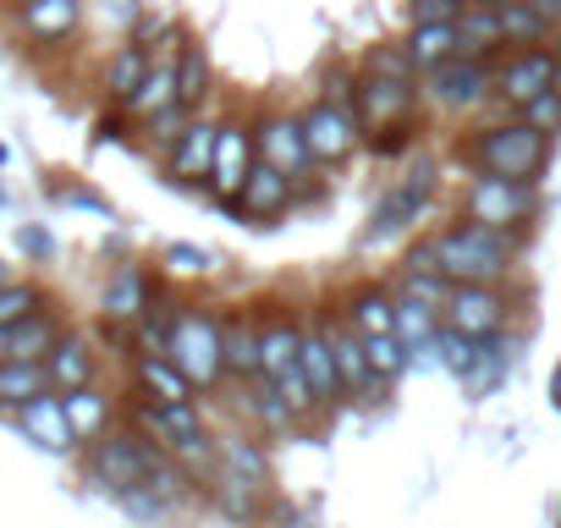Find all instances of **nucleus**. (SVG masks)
Wrapping results in <instances>:
<instances>
[{
    "instance_id": "obj_29",
    "label": "nucleus",
    "mask_w": 561,
    "mask_h": 528,
    "mask_svg": "<svg viewBox=\"0 0 561 528\" xmlns=\"http://www.w3.org/2000/svg\"><path fill=\"white\" fill-rule=\"evenodd\" d=\"M215 473H237V479H248V484H270V462H264V451L248 440V435H220L215 440Z\"/></svg>"
},
{
    "instance_id": "obj_31",
    "label": "nucleus",
    "mask_w": 561,
    "mask_h": 528,
    "mask_svg": "<svg viewBox=\"0 0 561 528\" xmlns=\"http://www.w3.org/2000/svg\"><path fill=\"white\" fill-rule=\"evenodd\" d=\"M209 78H215V72H209V50H204V45H182V50H176V105H182L187 116L209 100Z\"/></svg>"
},
{
    "instance_id": "obj_63",
    "label": "nucleus",
    "mask_w": 561,
    "mask_h": 528,
    "mask_svg": "<svg viewBox=\"0 0 561 528\" xmlns=\"http://www.w3.org/2000/svg\"><path fill=\"white\" fill-rule=\"evenodd\" d=\"M0 209H7V193H0Z\"/></svg>"
},
{
    "instance_id": "obj_30",
    "label": "nucleus",
    "mask_w": 561,
    "mask_h": 528,
    "mask_svg": "<svg viewBox=\"0 0 561 528\" xmlns=\"http://www.w3.org/2000/svg\"><path fill=\"white\" fill-rule=\"evenodd\" d=\"M45 391H50L45 358H12V364H0V408H23V402H34Z\"/></svg>"
},
{
    "instance_id": "obj_24",
    "label": "nucleus",
    "mask_w": 561,
    "mask_h": 528,
    "mask_svg": "<svg viewBox=\"0 0 561 528\" xmlns=\"http://www.w3.org/2000/svg\"><path fill=\"white\" fill-rule=\"evenodd\" d=\"M215 133H220V122H198V116L182 127V138L171 144V176H176V182H209Z\"/></svg>"
},
{
    "instance_id": "obj_32",
    "label": "nucleus",
    "mask_w": 561,
    "mask_h": 528,
    "mask_svg": "<svg viewBox=\"0 0 561 528\" xmlns=\"http://www.w3.org/2000/svg\"><path fill=\"white\" fill-rule=\"evenodd\" d=\"M176 100V56H165V61H149V78L138 83V94L127 100V116L133 122H149L154 111H165Z\"/></svg>"
},
{
    "instance_id": "obj_41",
    "label": "nucleus",
    "mask_w": 561,
    "mask_h": 528,
    "mask_svg": "<svg viewBox=\"0 0 561 528\" xmlns=\"http://www.w3.org/2000/svg\"><path fill=\"white\" fill-rule=\"evenodd\" d=\"M39 309H45L39 282H12V287H0V331L23 325V320H28V314H39Z\"/></svg>"
},
{
    "instance_id": "obj_27",
    "label": "nucleus",
    "mask_w": 561,
    "mask_h": 528,
    "mask_svg": "<svg viewBox=\"0 0 561 528\" xmlns=\"http://www.w3.org/2000/svg\"><path fill=\"white\" fill-rule=\"evenodd\" d=\"M149 45H138V39H127L116 56H111V67H105V94H111V105H122L127 111V100L138 94V83L149 78Z\"/></svg>"
},
{
    "instance_id": "obj_48",
    "label": "nucleus",
    "mask_w": 561,
    "mask_h": 528,
    "mask_svg": "<svg viewBox=\"0 0 561 528\" xmlns=\"http://www.w3.org/2000/svg\"><path fill=\"white\" fill-rule=\"evenodd\" d=\"M364 72H380V78H413L419 67L408 61V45H375L369 61H364Z\"/></svg>"
},
{
    "instance_id": "obj_37",
    "label": "nucleus",
    "mask_w": 561,
    "mask_h": 528,
    "mask_svg": "<svg viewBox=\"0 0 561 528\" xmlns=\"http://www.w3.org/2000/svg\"><path fill=\"white\" fill-rule=\"evenodd\" d=\"M457 34H462V56H473V61H484L490 50L506 45V39H501V12L473 7V0H468V12L457 18Z\"/></svg>"
},
{
    "instance_id": "obj_56",
    "label": "nucleus",
    "mask_w": 561,
    "mask_h": 528,
    "mask_svg": "<svg viewBox=\"0 0 561 528\" xmlns=\"http://www.w3.org/2000/svg\"><path fill=\"white\" fill-rule=\"evenodd\" d=\"M127 122H133V116H127V111L116 105V111H111V116L100 122V138H122V127H127Z\"/></svg>"
},
{
    "instance_id": "obj_26",
    "label": "nucleus",
    "mask_w": 561,
    "mask_h": 528,
    "mask_svg": "<svg viewBox=\"0 0 561 528\" xmlns=\"http://www.w3.org/2000/svg\"><path fill=\"white\" fill-rule=\"evenodd\" d=\"M451 56H462L457 23H413V34H408V61H413L419 72H435V67H446Z\"/></svg>"
},
{
    "instance_id": "obj_23",
    "label": "nucleus",
    "mask_w": 561,
    "mask_h": 528,
    "mask_svg": "<svg viewBox=\"0 0 561 528\" xmlns=\"http://www.w3.org/2000/svg\"><path fill=\"white\" fill-rule=\"evenodd\" d=\"M298 369H304V380H309L314 402H320V408H336V397H342V380H336V353H331V331H325V320H320L314 331H304Z\"/></svg>"
},
{
    "instance_id": "obj_21",
    "label": "nucleus",
    "mask_w": 561,
    "mask_h": 528,
    "mask_svg": "<svg viewBox=\"0 0 561 528\" xmlns=\"http://www.w3.org/2000/svg\"><path fill=\"white\" fill-rule=\"evenodd\" d=\"M45 375H50V391H61V397L94 386V347H89V336L61 331L56 347L45 353Z\"/></svg>"
},
{
    "instance_id": "obj_39",
    "label": "nucleus",
    "mask_w": 561,
    "mask_h": 528,
    "mask_svg": "<svg viewBox=\"0 0 561 528\" xmlns=\"http://www.w3.org/2000/svg\"><path fill=\"white\" fill-rule=\"evenodd\" d=\"M364 358H369V375L375 380H397V375H408L413 347L397 342V336H364Z\"/></svg>"
},
{
    "instance_id": "obj_18",
    "label": "nucleus",
    "mask_w": 561,
    "mask_h": 528,
    "mask_svg": "<svg viewBox=\"0 0 561 528\" xmlns=\"http://www.w3.org/2000/svg\"><path fill=\"white\" fill-rule=\"evenodd\" d=\"M259 325H264V314H248V309L220 320V369L226 375L259 380Z\"/></svg>"
},
{
    "instance_id": "obj_19",
    "label": "nucleus",
    "mask_w": 561,
    "mask_h": 528,
    "mask_svg": "<svg viewBox=\"0 0 561 528\" xmlns=\"http://www.w3.org/2000/svg\"><path fill=\"white\" fill-rule=\"evenodd\" d=\"M325 331H331V353H336V380H342V391H347V397H369V402H380L386 380L369 375L364 336H358L353 325H331V320H325Z\"/></svg>"
},
{
    "instance_id": "obj_4",
    "label": "nucleus",
    "mask_w": 561,
    "mask_h": 528,
    "mask_svg": "<svg viewBox=\"0 0 561 528\" xmlns=\"http://www.w3.org/2000/svg\"><path fill=\"white\" fill-rule=\"evenodd\" d=\"M138 424L182 462H209L215 457V440L198 418L193 402H154V397H138Z\"/></svg>"
},
{
    "instance_id": "obj_16",
    "label": "nucleus",
    "mask_w": 561,
    "mask_h": 528,
    "mask_svg": "<svg viewBox=\"0 0 561 528\" xmlns=\"http://www.w3.org/2000/svg\"><path fill=\"white\" fill-rule=\"evenodd\" d=\"M18 28L34 45H67L83 28V7L78 0H18Z\"/></svg>"
},
{
    "instance_id": "obj_61",
    "label": "nucleus",
    "mask_w": 561,
    "mask_h": 528,
    "mask_svg": "<svg viewBox=\"0 0 561 528\" xmlns=\"http://www.w3.org/2000/svg\"><path fill=\"white\" fill-rule=\"evenodd\" d=\"M550 56H556V78H561V28H556V50Z\"/></svg>"
},
{
    "instance_id": "obj_12",
    "label": "nucleus",
    "mask_w": 561,
    "mask_h": 528,
    "mask_svg": "<svg viewBox=\"0 0 561 528\" xmlns=\"http://www.w3.org/2000/svg\"><path fill=\"white\" fill-rule=\"evenodd\" d=\"M253 154H259L264 165H275V171H287L293 182L309 176V165H314L298 116H264V122H253Z\"/></svg>"
},
{
    "instance_id": "obj_49",
    "label": "nucleus",
    "mask_w": 561,
    "mask_h": 528,
    "mask_svg": "<svg viewBox=\"0 0 561 528\" xmlns=\"http://www.w3.org/2000/svg\"><path fill=\"white\" fill-rule=\"evenodd\" d=\"M187 122H193V116H187V111H182V105H176V100H171V105H165V111H154V116H149V122H144V133H149V138H154V144H165V149H171V144H176V138H182V127H187Z\"/></svg>"
},
{
    "instance_id": "obj_38",
    "label": "nucleus",
    "mask_w": 561,
    "mask_h": 528,
    "mask_svg": "<svg viewBox=\"0 0 561 528\" xmlns=\"http://www.w3.org/2000/svg\"><path fill=\"white\" fill-rule=\"evenodd\" d=\"M56 336H61L56 314H28L23 325H12V358H45Z\"/></svg>"
},
{
    "instance_id": "obj_59",
    "label": "nucleus",
    "mask_w": 561,
    "mask_h": 528,
    "mask_svg": "<svg viewBox=\"0 0 561 528\" xmlns=\"http://www.w3.org/2000/svg\"><path fill=\"white\" fill-rule=\"evenodd\" d=\"M473 7H490V12H501V7H517V0H473Z\"/></svg>"
},
{
    "instance_id": "obj_36",
    "label": "nucleus",
    "mask_w": 561,
    "mask_h": 528,
    "mask_svg": "<svg viewBox=\"0 0 561 528\" xmlns=\"http://www.w3.org/2000/svg\"><path fill=\"white\" fill-rule=\"evenodd\" d=\"M556 34V23L534 7V0H517V7H501V39L506 45H517V50H528V45H545Z\"/></svg>"
},
{
    "instance_id": "obj_25",
    "label": "nucleus",
    "mask_w": 561,
    "mask_h": 528,
    "mask_svg": "<svg viewBox=\"0 0 561 528\" xmlns=\"http://www.w3.org/2000/svg\"><path fill=\"white\" fill-rule=\"evenodd\" d=\"M154 303H160V298H154V282L138 271V264H122V271L111 276V287H105V314H111L116 325L144 320Z\"/></svg>"
},
{
    "instance_id": "obj_8",
    "label": "nucleus",
    "mask_w": 561,
    "mask_h": 528,
    "mask_svg": "<svg viewBox=\"0 0 561 528\" xmlns=\"http://www.w3.org/2000/svg\"><path fill=\"white\" fill-rule=\"evenodd\" d=\"M298 122H304V144H309V160H314V165H342V160H353V149L364 144V127H358L353 105L320 100V105H309V116H298Z\"/></svg>"
},
{
    "instance_id": "obj_53",
    "label": "nucleus",
    "mask_w": 561,
    "mask_h": 528,
    "mask_svg": "<svg viewBox=\"0 0 561 528\" xmlns=\"http://www.w3.org/2000/svg\"><path fill=\"white\" fill-rule=\"evenodd\" d=\"M419 271H435V242H430V237L413 242L408 259H402V276H419ZM435 276H440V271H435Z\"/></svg>"
},
{
    "instance_id": "obj_15",
    "label": "nucleus",
    "mask_w": 561,
    "mask_h": 528,
    "mask_svg": "<svg viewBox=\"0 0 561 528\" xmlns=\"http://www.w3.org/2000/svg\"><path fill=\"white\" fill-rule=\"evenodd\" d=\"M293 198H298V182H293L287 171L253 160V171H248L242 187H237V215H248V220H275Z\"/></svg>"
},
{
    "instance_id": "obj_22",
    "label": "nucleus",
    "mask_w": 561,
    "mask_h": 528,
    "mask_svg": "<svg viewBox=\"0 0 561 528\" xmlns=\"http://www.w3.org/2000/svg\"><path fill=\"white\" fill-rule=\"evenodd\" d=\"M298 353H304V325L298 320L270 314L259 325V375L264 380H280L287 369H298Z\"/></svg>"
},
{
    "instance_id": "obj_43",
    "label": "nucleus",
    "mask_w": 561,
    "mask_h": 528,
    "mask_svg": "<svg viewBox=\"0 0 561 528\" xmlns=\"http://www.w3.org/2000/svg\"><path fill=\"white\" fill-rule=\"evenodd\" d=\"M506 364H512V353H506V342H501V336L479 342V358H473L468 386H473V391H495V386H501V375H506Z\"/></svg>"
},
{
    "instance_id": "obj_20",
    "label": "nucleus",
    "mask_w": 561,
    "mask_h": 528,
    "mask_svg": "<svg viewBox=\"0 0 561 528\" xmlns=\"http://www.w3.org/2000/svg\"><path fill=\"white\" fill-rule=\"evenodd\" d=\"M182 484H187V479H182V468H171V462L160 457V462H154V468H149V473H144V479H138L127 495H116V501H122L133 517L154 523V517H165V512L182 501Z\"/></svg>"
},
{
    "instance_id": "obj_3",
    "label": "nucleus",
    "mask_w": 561,
    "mask_h": 528,
    "mask_svg": "<svg viewBox=\"0 0 561 528\" xmlns=\"http://www.w3.org/2000/svg\"><path fill=\"white\" fill-rule=\"evenodd\" d=\"M182 375H187V386L193 391H209V386H220V320L215 314H204V309H182V314H171V325H165V347H160Z\"/></svg>"
},
{
    "instance_id": "obj_52",
    "label": "nucleus",
    "mask_w": 561,
    "mask_h": 528,
    "mask_svg": "<svg viewBox=\"0 0 561 528\" xmlns=\"http://www.w3.org/2000/svg\"><path fill=\"white\" fill-rule=\"evenodd\" d=\"M413 23H457L468 12V0H408Z\"/></svg>"
},
{
    "instance_id": "obj_40",
    "label": "nucleus",
    "mask_w": 561,
    "mask_h": 528,
    "mask_svg": "<svg viewBox=\"0 0 561 528\" xmlns=\"http://www.w3.org/2000/svg\"><path fill=\"white\" fill-rule=\"evenodd\" d=\"M248 408H253V418L264 424V429H287V424H298V413L287 408V397H280V386L275 380H253V397H248Z\"/></svg>"
},
{
    "instance_id": "obj_7",
    "label": "nucleus",
    "mask_w": 561,
    "mask_h": 528,
    "mask_svg": "<svg viewBox=\"0 0 561 528\" xmlns=\"http://www.w3.org/2000/svg\"><path fill=\"white\" fill-rule=\"evenodd\" d=\"M534 182H512V176H473L462 193V215L495 231H517L534 215Z\"/></svg>"
},
{
    "instance_id": "obj_9",
    "label": "nucleus",
    "mask_w": 561,
    "mask_h": 528,
    "mask_svg": "<svg viewBox=\"0 0 561 528\" xmlns=\"http://www.w3.org/2000/svg\"><path fill=\"white\" fill-rule=\"evenodd\" d=\"M506 314H512V303H506L495 287H451L446 303H440V325H446V331H462V336H473V342L501 336V331H506Z\"/></svg>"
},
{
    "instance_id": "obj_46",
    "label": "nucleus",
    "mask_w": 561,
    "mask_h": 528,
    "mask_svg": "<svg viewBox=\"0 0 561 528\" xmlns=\"http://www.w3.org/2000/svg\"><path fill=\"white\" fill-rule=\"evenodd\" d=\"M413 116L408 122H391V127H375L369 133V154H380V160H397V154H408L413 149Z\"/></svg>"
},
{
    "instance_id": "obj_33",
    "label": "nucleus",
    "mask_w": 561,
    "mask_h": 528,
    "mask_svg": "<svg viewBox=\"0 0 561 528\" xmlns=\"http://www.w3.org/2000/svg\"><path fill=\"white\" fill-rule=\"evenodd\" d=\"M61 408H67V424H72V435H78V440H100V435L111 429V397H105V391H94V386L67 391V397H61Z\"/></svg>"
},
{
    "instance_id": "obj_14",
    "label": "nucleus",
    "mask_w": 561,
    "mask_h": 528,
    "mask_svg": "<svg viewBox=\"0 0 561 528\" xmlns=\"http://www.w3.org/2000/svg\"><path fill=\"white\" fill-rule=\"evenodd\" d=\"M253 127H242V122H220V133H215V160H209V187H215V198L220 204H231L237 198V187H242V176L253 171Z\"/></svg>"
},
{
    "instance_id": "obj_13",
    "label": "nucleus",
    "mask_w": 561,
    "mask_h": 528,
    "mask_svg": "<svg viewBox=\"0 0 561 528\" xmlns=\"http://www.w3.org/2000/svg\"><path fill=\"white\" fill-rule=\"evenodd\" d=\"M556 83V56L545 50V45H528V50H512L501 67H495V94L506 100V105H528L534 94H545Z\"/></svg>"
},
{
    "instance_id": "obj_54",
    "label": "nucleus",
    "mask_w": 561,
    "mask_h": 528,
    "mask_svg": "<svg viewBox=\"0 0 561 528\" xmlns=\"http://www.w3.org/2000/svg\"><path fill=\"white\" fill-rule=\"evenodd\" d=\"M23 253L28 259H56V237L39 231V226H23Z\"/></svg>"
},
{
    "instance_id": "obj_1",
    "label": "nucleus",
    "mask_w": 561,
    "mask_h": 528,
    "mask_svg": "<svg viewBox=\"0 0 561 528\" xmlns=\"http://www.w3.org/2000/svg\"><path fill=\"white\" fill-rule=\"evenodd\" d=\"M430 242H435V271L451 287H495L512 271V253H517L512 231H495L479 220H457V226L435 231Z\"/></svg>"
},
{
    "instance_id": "obj_35",
    "label": "nucleus",
    "mask_w": 561,
    "mask_h": 528,
    "mask_svg": "<svg viewBox=\"0 0 561 528\" xmlns=\"http://www.w3.org/2000/svg\"><path fill=\"white\" fill-rule=\"evenodd\" d=\"M435 336H440V309L419 298H397V342H408L413 353H430Z\"/></svg>"
},
{
    "instance_id": "obj_55",
    "label": "nucleus",
    "mask_w": 561,
    "mask_h": 528,
    "mask_svg": "<svg viewBox=\"0 0 561 528\" xmlns=\"http://www.w3.org/2000/svg\"><path fill=\"white\" fill-rule=\"evenodd\" d=\"M105 18L111 23H138V0H105Z\"/></svg>"
},
{
    "instance_id": "obj_28",
    "label": "nucleus",
    "mask_w": 561,
    "mask_h": 528,
    "mask_svg": "<svg viewBox=\"0 0 561 528\" xmlns=\"http://www.w3.org/2000/svg\"><path fill=\"white\" fill-rule=\"evenodd\" d=\"M138 386H144V397H154V402H193V386H187V375L165 358V353H138Z\"/></svg>"
},
{
    "instance_id": "obj_5",
    "label": "nucleus",
    "mask_w": 561,
    "mask_h": 528,
    "mask_svg": "<svg viewBox=\"0 0 561 528\" xmlns=\"http://www.w3.org/2000/svg\"><path fill=\"white\" fill-rule=\"evenodd\" d=\"M154 462H160V451H154L144 435H133V429H105V435L94 440V451H89V479L105 484L111 495H127Z\"/></svg>"
},
{
    "instance_id": "obj_2",
    "label": "nucleus",
    "mask_w": 561,
    "mask_h": 528,
    "mask_svg": "<svg viewBox=\"0 0 561 528\" xmlns=\"http://www.w3.org/2000/svg\"><path fill=\"white\" fill-rule=\"evenodd\" d=\"M468 160L479 176H512V182H534L550 160V138L539 127H528L523 116L517 122H495V127H479L473 144H468Z\"/></svg>"
},
{
    "instance_id": "obj_6",
    "label": "nucleus",
    "mask_w": 561,
    "mask_h": 528,
    "mask_svg": "<svg viewBox=\"0 0 561 528\" xmlns=\"http://www.w3.org/2000/svg\"><path fill=\"white\" fill-rule=\"evenodd\" d=\"M435 187H440V165L435 160H413L408 176L375 204V226H369V242H386L397 231H408L430 204H435Z\"/></svg>"
},
{
    "instance_id": "obj_60",
    "label": "nucleus",
    "mask_w": 561,
    "mask_h": 528,
    "mask_svg": "<svg viewBox=\"0 0 561 528\" xmlns=\"http://www.w3.org/2000/svg\"><path fill=\"white\" fill-rule=\"evenodd\" d=\"M12 282H18V276H12V264H7V259H0V287H12Z\"/></svg>"
},
{
    "instance_id": "obj_44",
    "label": "nucleus",
    "mask_w": 561,
    "mask_h": 528,
    "mask_svg": "<svg viewBox=\"0 0 561 528\" xmlns=\"http://www.w3.org/2000/svg\"><path fill=\"white\" fill-rule=\"evenodd\" d=\"M215 501H220L231 517H253L259 501H264V490L248 484V479H237V473H215Z\"/></svg>"
},
{
    "instance_id": "obj_45",
    "label": "nucleus",
    "mask_w": 561,
    "mask_h": 528,
    "mask_svg": "<svg viewBox=\"0 0 561 528\" xmlns=\"http://www.w3.org/2000/svg\"><path fill=\"white\" fill-rule=\"evenodd\" d=\"M165 264H171V276H209L215 271V253L198 248V242H171L165 248Z\"/></svg>"
},
{
    "instance_id": "obj_62",
    "label": "nucleus",
    "mask_w": 561,
    "mask_h": 528,
    "mask_svg": "<svg viewBox=\"0 0 561 528\" xmlns=\"http://www.w3.org/2000/svg\"><path fill=\"white\" fill-rule=\"evenodd\" d=\"M7 160H12V149H7V144H0V165H7Z\"/></svg>"
},
{
    "instance_id": "obj_57",
    "label": "nucleus",
    "mask_w": 561,
    "mask_h": 528,
    "mask_svg": "<svg viewBox=\"0 0 561 528\" xmlns=\"http://www.w3.org/2000/svg\"><path fill=\"white\" fill-rule=\"evenodd\" d=\"M550 408H561V364L550 369Z\"/></svg>"
},
{
    "instance_id": "obj_47",
    "label": "nucleus",
    "mask_w": 561,
    "mask_h": 528,
    "mask_svg": "<svg viewBox=\"0 0 561 528\" xmlns=\"http://www.w3.org/2000/svg\"><path fill=\"white\" fill-rule=\"evenodd\" d=\"M523 122H528V127H539L545 138H550V133H561V89L550 83L545 94H534V100L523 105Z\"/></svg>"
},
{
    "instance_id": "obj_10",
    "label": "nucleus",
    "mask_w": 561,
    "mask_h": 528,
    "mask_svg": "<svg viewBox=\"0 0 561 528\" xmlns=\"http://www.w3.org/2000/svg\"><path fill=\"white\" fill-rule=\"evenodd\" d=\"M413 105H419L413 78H380V72H364V78L353 83V116H358L364 133L391 127V122H408Z\"/></svg>"
},
{
    "instance_id": "obj_42",
    "label": "nucleus",
    "mask_w": 561,
    "mask_h": 528,
    "mask_svg": "<svg viewBox=\"0 0 561 528\" xmlns=\"http://www.w3.org/2000/svg\"><path fill=\"white\" fill-rule=\"evenodd\" d=\"M435 353H440V369H451L457 380H468V375H473V358H479V342L462 336V331H446V325H440Z\"/></svg>"
},
{
    "instance_id": "obj_58",
    "label": "nucleus",
    "mask_w": 561,
    "mask_h": 528,
    "mask_svg": "<svg viewBox=\"0 0 561 528\" xmlns=\"http://www.w3.org/2000/svg\"><path fill=\"white\" fill-rule=\"evenodd\" d=\"M0 364H12V331H0Z\"/></svg>"
},
{
    "instance_id": "obj_34",
    "label": "nucleus",
    "mask_w": 561,
    "mask_h": 528,
    "mask_svg": "<svg viewBox=\"0 0 561 528\" xmlns=\"http://www.w3.org/2000/svg\"><path fill=\"white\" fill-rule=\"evenodd\" d=\"M347 325L358 336H397V298L391 292H358V298H347Z\"/></svg>"
},
{
    "instance_id": "obj_51",
    "label": "nucleus",
    "mask_w": 561,
    "mask_h": 528,
    "mask_svg": "<svg viewBox=\"0 0 561 528\" xmlns=\"http://www.w3.org/2000/svg\"><path fill=\"white\" fill-rule=\"evenodd\" d=\"M275 386H280V397H287V408H293L298 418L320 408V402H314V391H309V380H304V369H287V375H280Z\"/></svg>"
},
{
    "instance_id": "obj_50",
    "label": "nucleus",
    "mask_w": 561,
    "mask_h": 528,
    "mask_svg": "<svg viewBox=\"0 0 561 528\" xmlns=\"http://www.w3.org/2000/svg\"><path fill=\"white\" fill-rule=\"evenodd\" d=\"M446 292H451V282L446 276H435V271H419V276H402V298H419V303H446Z\"/></svg>"
},
{
    "instance_id": "obj_11",
    "label": "nucleus",
    "mask_w": 561,
    "mask_h": 528,
    "mask_svg": "<svg viewBox=\"0 0 561 528\" xmlns=\"http://www.w3.org/2000/svg\"><path fill=\"white\" fill-rule=\"evenodd\" d=\"M490 89H495V72H490V61H473V56H451L446 67L430 72V100L440 111H473V105H484Z\"/></svg>"
},
{
    "instance_id": "obj_17",
    "label": "nucleus",
    "mask_w": 561,
    "mask_h": 528,
    "mask_svg": "<svg viewBox=\"0 0 561 528\" xmlns=\"http://www.w3.org/2000/svg\"><path fill=\"white\" fill-rule=\"evenodd\" d=\"M18 424H23V435H28L34 446H45V451H56V457H67V451L78 446V435H72V424H67V408H61V391H45V397L23 402V408H18Z\"/></svg>"
}]
</instances>
